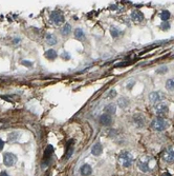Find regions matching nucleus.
Masks as SVG:
<instances>
[{
    "instance_id": "obj_1",
    "label": "nucleus",
    "mask_w": 174,
    "mask_h": 176,
    "mask_svg": "<svg viewBox=\"0 0 174 176\" xmlns=\"http://www.w3.org/2000/svg\"><path fill=\"white\" fill-rule=\"evenodd\" d=\"M156 160L153 157H150L148 155H144L138 159V167L142 172L144 173H149L152 172L154 169L156 168Z\"/></svg>"
},
{
    "instance_id": "obj_2",
    "label": "nucleus",
    "mask_w": 174,
    "mask_h": 176,
    "mask_svg": "<svg viewBox=\"0 0 174 176\" xmlns=\"http://www.w3.org/2000/svg\"><path fill=\"white\" fill-rule=\"evenodd\" d=\"M133 155L129 151H122L119 155V162L124 168H129L133 164Z\"/></svg>"
},
{
    "instance_id": "obj_3",
    "label": "nucleus",
    "mask_w": 174,
    "mask_h": 176,
    "mask_svg": "<svg viewBox=\"0 0 174 176\" xmlns=\"http://www.w3.org/2000/svg\"><path fill=\"white\" fill-rule=\"evenodd\" d=\"M169 127V122L165 119L164 117H156L151 121L150 124V128L154 131H158V132H162L165 131L167 128Z\"/></svg>"
},
{
    "instance_id": "obj_4",
    "label": "nucleus",
    "mask_w": 174,
    "mask_h": 176,
    "mask_svg": "<svg viewBox=\"0 0 174 176\" xmlns=\"http://www.w3.org/2000/svg\"><path fill=\"white\" fill-rule=\"evenodd\" d=\"M168 112L169 108L166 103H157L153 109V113L157 117H164V116H166L168 114Z\"/></svg>"
},
{
    "instance_id": "obj_5",
    "label": "nucleus",
    "mask_w": 174,
    "mask_h": 176,
    "mask_svg": "<svg viewBox=\"0 0 174 176\" xmlns=\"http://www.w3.org/2000/svg\"><path fill=\"white\" fill-rule=\"evenodd\" d=\"M49 19L52 22H54L55 25H61L62 23H64V21H65L64 16H63V14L60 11H54V12L50 14Z\"/></svg>"
},
{
    "instance_id": "obj_6",
    "label": "nucleus",
    "mask_w": 174,
    "mask_h": 176,
    "mask_svg": "<svg viewBox=\"0 0 174 176\" xmlns=\"http://www.w3.org/2000/svg\"><path fill=\"white\" fill-rule=\"evenodd\" d=\"M163 158L166 162H174V144L173 146H169L166 148V150L164 151L163 154Z\"/></svg>"
},
{
    "instance_id": "obj_7",
    "label": "nucleus",
    "mask_w": 174,
    "mask_h": 176,
    "mask_svg": "<svg viewBox=\"0 0 174 176\" xmlns=\"http://www.w3.org/2000/svg\"><path fill=\"white\" fill-rule=\"evenodd\" d=\"M17 162V157L16 155L12 153H5L3 154V164L6 167H13L15 166Z\"/></svg>"
},
{
    "instance_id": "obj_8",
    "label": "nucleus",
    "mask_w": 174,
    "mask_h": 176,
    "mask_svg": "<svg viewBox=\"0 0 174 176\" xmlns=\"http://www.w3.org/2000/svg\"><path fill=\"white\" fill-rule=\"evenodd\" d=\"M163 99H165V94L160 91H155V92H151L149 94V100H150L151 103H157L160 102Z\"/></svg>"
},
{
    "instance_id": "obj_9",
    "label": "nucleus",
    "mask_w": 174,
    "mask_h": 176,
    "mask_svg": "<svg viewBox=\"0 0 174 176\" xmlns=\"http://www.w3.org/2000/svg\"><path fill=\"white\" fill-rule=\"evenodd\" d=\"M131 19L136 23H140L144 20V14L141 11H133L131 13Z\"/></svg>"
},
{
    "instance_id": "obj_10",
    "label": "nucleus",
    "mask_w": 174,
    "mask_h": 176,
    "mask_svg": "<svg viewBox=\"0 0 174 176\" xmlns=\"http://www.w3.org/2000/svg\"><path fill=\"white\" fill-rule=\"evenodd\" d=\"M100 124L102 126H105V127H108L110 125L112 124V117L108 114H102L100 117Z\"/></svg>"
},
{
    "instance_id": "obj_11",
    "label": "nucleus",
    "mask_w": 174,
    "mask_h": 176,
    "mask_svg": "<svg viewBox=\"0 0 174 176\" xmlns=\"http://www.w3.org/2000/svg\"><path fill=\"white\" fill-rule=\"evenodd\" d=\"M145 120H146V118L142 114H135L133 116V122L136 127H143L145 125Z\"/></svg>"
},
{
    "instance_id": "obj_12",
    "label": "nucleus",
    "mask_w": 174,
    "mask_h": 176,
    "mask_svg": "<svg viewBox=\"0 0 174 176\" xmlns=\"http://www.w3.org/2000/svg\"><path fill=\"white\" fill-rule=\"evenodd\" d=\"M102 152H103V146L100 144V142H96V144H94L93 146H92V148H91L92 155L100 156L101 154H102Z\"/></svg>"
},
{
    "instance_id": "obj_13",
    "label": "nucleus",
    "mask_w": 174,
    "mask_h": 176,
    "mask_svg": "<svg viewBox=\"0 0 174 176\" xmlns=\"http://www.w3.org/2000/svg\"><path fill=\"white\" fill-rule=\"evenodd\" d=\"M80 172H81V175H83V176H89L92 173V169H91V167H90L89 164H83V166L81 167Z\"/></svg>"
},
{
    "instance_id": "obj_14",
    "label": "nucleus",
    "mask_w": 174,
    "mask_h": 176,
    "mask_svg": "<svg viewBox=\"0 0 174 176\" xmlns=\"http://www.w3.org/2000/svg\"><path fill=\"white\" fill-rule=\"evenodd\" d=\"M105 114H108V115H114L116 112V105L114 103H109L108 105H106L104 109Z\"/></svg>"
},
{
    "instance_id": "obj_15",
    "label": "nucleus",
    "mask_w": 174,
    "mask_h": 176,
    "mask_svg": "<svg viewBox=\"0 0 174 176\" xmlns=\"http://www.w3.org/2000/svg\"><path fill=\"white\" fill-rule=\"evenodd\" d=\"M45 41L49 45H55L57 42H58V39H57V37L55 36L54 34H47L45 36Z\"/></svg>"
},
{
    "instance_id": "obj_16",
    "label": "nucleus",
    "mask_w": 174,
    "mask_h": 176,
    "mask_svg": "<svg viewBox=\"0 0 174 176\" xmlns=\"http://www.w3.org/2000/svg\"><path fill=\"white\" fill-rule=\"evenodd\" d=\"M52 153H54V148H52V146H47V148H46L45 151H44V158H45L46 162L50 160Z\"/></svg>"
},
{
    "instance_id": "obj_17",
    "label": "nucleus",
    "mask_w": 174,
    "mask_h": 176,
    "mask_svg": "<svg viewBox=\"0 0 174 176\" xmlns=\"http://www.w3.org/2000/svg\"><path fill=\"white\" fill-rule=\"evenodd\" d=\"M44 56H45V58H47L48 60H54V59L57 58L58 54H57V52L55 50H47L44 53Z\"/></svg>"
},
{
    "instance_id": "obj_18",
    "label": "nucleus",
    "mask_w": 174,
    "mask_h": 176,
    "mask_svg": "<svg viewBox=\"0 0 174 176\" xmlns=\"http://www.w3.org/2000/svg\"><path fill=\"white\" fill-rule=\"evenodd\" d=\"M85 37V34L84 32H83L82 28H77L76 31H74V38L76 39H79V40H82V39H84Z\"/></svg>"
},
{
    "instance_id": "obj_19",
    "label": "nucleus",
    "mask_w": 174,
    "mask_h": 176,
    "mask_svg": "<svg viewBox=\"0 0 174 176\" xmlns=\"http://www.w3.org/2000/svg\"><path fill=\"white\" fill-rule=\"evenodd\" d=\"M118 105L120 108H122V109H125L126 107H128L129 105V100L127 99V98L125 97H121L120 99L118 100Z\"/></svg>"
},
{
    "instance_id": "obj_20",
    "label": "nucleus",
    "mask_w": 174,
    "mask_h": 176,
    "mask_svg": "<svg viewBox=\"0 0 174 176\" xmlns=\"http://www.w3.org/2000/svg\"><path fill=\"white\" fill-rule=\"evenodd\" d=\"M169 18H170V12L169 11L165 10L160 13V19H162L163 22H168Z\"/></svg>"
},
{
    "instance_id": "obj_21",
    "label": "nucleus",
    "mask_w": 174,
    "mask_h": 176,
    "mask_svg": "<svg viewBox=\"0 0 174 176\" xmlns=\"http://www.w3.org/2000/svg\"><path fill=\"white\" fill-rule=\"evenodd\" d=\"M70 31H71V25H70L69 23H65L64 26L62 28V30H61V33H62V35H64V36H68V35L70 34Z\"/></svg>"
},
{
    "instance_id": "obj_22",
    "label": "nucleus",
    "mask_w": 174,
    "mask_h": 176,
    "mask_svg": "<svg viewBox=\"0 0 174 176\" xmlns=\"http://www.w3.org/2000/svg\"><path fill=\"white\" fill-rule=\"evenodd\" d=\"M166 89L168 91H174V78H169L166 81Z\"/></svg>"
},
{
    "instance_id": "obj_23",
    "label": "nucleus",
    "mask_w": 174,
    "mask_h": 176,
    "mask_svg": "<svg viewBox=\"0 0 174 176\" xmlns=\"http://www.w3.org/2000/svg\"><path fill=\"white\" fill-rule=\"evenodd\" d=\"M110 34H111V36L113 37V38H116V37L120 36L121 31L119 30V28H116L115 26H112V28H110Z\"/></svg>"
},
{
    "instance_id": "obj_24",
    "label": "nucleus",
    "mask_w": 174,
    "mask_h": 176,
    "mask_svg": "<svg viewBox=\"0 0 174 176\" xmlns=\"http://www.w3.org/2000/svg\"><path fill=\"white\" fill-rule=\"evenodd\" d=\"M18 136H19V133L17 132H13V133L8 134V141L10 142H14L18 139Z\"/></svg>"
},
{
    "instance_id": "obj_25",
    "label": "nucleus",
    "mask_w": 174,
    "mask_h": 176,
    "mask_svg": "<svg viewBox=\"0 0 174 176\" xmlns=\"http://www.w3.org/2000/svg\"><path fill=\"white\" fill-rule=\"evenodd\" d=\"M167 72H168V67L167 65H163V67H160L156 70V73L157 74H166Z\"/></svg>"
},
{
    "instance_id": "obj_26",
    "label": "nucleus",
    "mask_w": 174,
    "mask_h": 176,
    "mask_svg": "<svg viewBox=\"0 0 174 176\" xmlns=\"http://www.w3.org/2000/svg\"><path fill=\"white\" fill-rule=\"evenodd\" d=\"M169 28H170V25H169V22H163L162 25H160V28L164 31H167L169 30Z\"/></svg>"
},
{
    "instance_id": "obj_27",
    "label": "nucleus",
    "mask_w": 174,
    "mask_h": 176,
    "mask_svg": "<svg viewBox=\"0 0 174 176\" xmlns=\"http://www.w3.org/2000/svg\"><path fill=\"white\" fill-rule=\"evenodd\" d=\"M115 95H116L115 90H111V91L109 92V94H108V97L109 98H113V97H115Z\"/></svg>"
},
{
    "instance_id": "obj_28",
    "label": "nucleus",
    "mask_w": 174,
    "mask_h": 176,
    "mask_svg": "<svg viewBox=\"0 0 174 176\" xmlns=\"http://www.w3.org/2000/svg\"><path fill=\"white\" fill-rule=\"evenodd\" d=\"M61 57H62V58H64V59H68V58H70L69 55L67 54V52H64V54L61 55Z\"/></svg>"
},
{
    "instance_id": "obj_29",
    "label": "nucleus",
    "mask_w": 174,
    "mask_h": 176,
    "mask_svg": "<svg viewBox=\"0 0 174 176\" xmlns=\"http://www.w3.org/2000/svg\"><path fill=\"white\" fill-rule=\"evenodd\" d=\"M3 147H4V142H3V140H1L0 139V151L3 149Z\"/></svg>"
},
{
    "instance_id": "obj_30",
    "label": "nucleus",
    "mask_w": 174,
    "mask_h": 176,
    "mask_svg": "<svg viewBox=\"0 0 174 176\" xmlns=\"http://www.w3.org/2000/svg\"><path fill=\"white\" fill-rule=\"evenodd\" d=\"M22 65H26V67H30V65H32V63L30 62H25V60H23L22 61Z\"/></svg>"
},
{
    "instance_id": "obj_31",
    "label": "nucleus",
    "mask_w": 174,
    "mask_h": 176,
    "mask_svg": "<svg viewBox=\"0 0 174 176\" xmlns=\"http://www.w3.org/2000/svg\"><path fill=\"white\" fill-rule=\"evenodd\" d=\"M0 176H10V175H8V173L5 172V171H2V172L0 173Z\"/></svg>"
},
{
    "instance_id": "obj_32",
    "label": "nucleus",
    "mask_w": 174,
    "mask_h": 176,
    "mask_svg": "<svg viewBox=\"0 0 174 176\" xmlns=\"http://www.w3.org/2000/svg\"><path fill=\"white\" fill-rule=\"evenodd\" d=\"M162 176H171V174H170V173H169V172H165L164 174H163Z\"/></svg>"
},
{
    "instance_id": "obj_33",
    "label": "nucleus",
    "mask_w": 174,
    "mask_h": 176,
    "mask_svg": "<svg viewBox=\"0 0 174 176\" xmlns=\"http://www.w3.org/2000/svg\"><path fill=\"white\" fill-rule=\"evenodd\" d=\"M3 126H4V124H3V122H0V129H1V128L3 127Z\"/></svg>"
}]
</instances>
